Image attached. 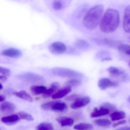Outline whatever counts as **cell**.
I'll use <instances>...</instances> for the list:
<instances>
[{"label":"cell","instance_id":"obj_33","mask_svg":"<svg viewBox=\"0 0 130 130\" xmlns=\"http://www.w3.org/2000/svg\"><path fill=\"white\" fill-rule=\"evenodd\" d=\"M111 60V58H110V57H107L106 58H104V59H102V61H110Z\"/></svg>","mask_w":130,"mask_h":130},{"label":"cell","instance_id":"obj_37","mask_svg":"<svg viewBox=\"0 0 130 130\" xmlns=\"http://www.w3.org/2000/svg\"><path fill=\"white\" fill-rule=\"evenodd\" d=\"M125 52H126V54L127 55H130V49L127 50V51H126Z\"/></svg>","mask_w":130,"mask_h":130},{"label":"cell","instance_id":"obj_9","mask_svg":"<svg viewBox=\"0 0 130 130\" xmlns=\"http://www.w3.org/2000/svg\"><path fill=\"white\" fill-rule=\"evenodd\" d=\"M123 26L125 32L130 33V5L125 8Z\"/></svg>","mask_w":130,"mask_h":130},{"label":"cell","instance_id":"obj_21","mask_svg":"<svg viewBox=\"0 0 130 130\" xmlns=\"http://www.w3.org/2000/svg\"><path fill=\"white\" fill-rule=\"evenodd\" d=\"M94 123L99 126L102 127H108L111 124V122L110 120L106 119H100L95 120Z\"/></svg>","mask_w":130,"mask_h":130},{"label":"cell","instance_id":"obj_10","mask_svg":"<svg viewBox=\"0 0 130 130\" xmlns=\"http://www.w3.org/2000/svg\"><path fill=\"white\" fill-rule=\"evenodd\" d=\"M72 0H55L53 3V8L56 10L64 9L71 3Z\"/></svg>","mask_w":130,"mask_h":130},{"label":"cell","instance_id":"obj_32","mask_svg":"<svg viewBox=\"0 0 130 130\" xmlns=\"http://www.w3.org/2000/svg\"><path fill=\"white\" fill-rule=\"evenodd\" d=\"M126 120L121 121H119V122L114 124L113 125V126L114 127H117L120 125H123L126 124Z\"/></svg>","mask_w":130,"mask_h":130},{"label":"cell","instance_id":"obj_11","mask_svg":"<svg viewBox=\"0 0 130 130\" xmlns=\"http://www.w3.org/2000/svg\"><path fill=\"white\" fill-rule=\"evenodd\" d=\"M15 105L11 102H3L0 105V110L3 113H10L15 110Z\"/></svg>","mask_w":130,"mask_h":130},{"label":"cell","instance_id":"obj_40","mask_svg":"<svg viewBox=\"0 0 130 130\" xmlns=\"http://www.w3.org/2000/svg\"><path fill=\"white\" fill-rule=\"evenodd\" d=\"M129 64H130V63H129Z\"/></svg>","mask_w":130,"mask_h":130},{"label":"cell","instance_id":"obj_26","mask_svg":"<svg viewBox=\"0 0 130 130\" xmlns=\"http://www.w3.org/2000/svg\"><path fill=\"white\" fill-rule=\"evenodd\" d=\"M18 115L20 119L23 120H26L29 121H32L34 120L32 115L24 111H21L18 113Z\"/></svg>","mask_w":130,"mask_h":130},{"label":"cell","instance_id":"obj_18","mask_svg":"<svg viewBox=\"0 0 130 130\" xmlns=\"http://www.w3.org/2000/svg\"><path fill=\"white\" fill-rule=\"evenodd\" d=\"M13 94L17 97L24 100L29 102H32L33 99L32 97L25 91H21L19 92H13Z\"/></svg>","mask_w":130,"mask_h":130},{"label":"cell","instance_id":"obj_39","mask_svg":"<svg viewBox=\"0 0 130 130\" xmlns=\"http://www.w3.org/2000/svg\"><path fill=\"white\" fill-rule=\"evenodd\" d=\"M2 88H3V86L2 85V84H0V90L2 89Z\"/></svg>","mask_w":130,"mask_h":130},{"label":"cell","instance_id":"obj_13","mask_svg":"<svg viewBox=\"0 0 130 130\" xmlns=\"http://www.w3.org/2000/svg\"><path fill=\"white\" fill-rule=\"evenodd\" d=\"M110 111L104 106H102L99 109L95 108L91 114V118H96L108 114Z\"/></svg>","mask_w":130,"mask_h":130},{"label":"cell","instance_id":"obj_38","mask_svg":"<svg viewBox=\"0 0 130 130\" xmlns=\"http://www.w3.org/2000/svg\"><path fill=\"white\" fill-rule=\"evenodd\" d=\"M127 101H128L129 103H130V96L128 98H127Z\"/></svg>","mask_w":130,"mask_h":130},{"label":"cell","instance_id":"obj_1","mask_svg":"<svg viewBox=\"0 0 130 130\" xmlns=\"http://www.w3.org/2000/svg\"><path fill=\"white\" fill-rule=\"evenodd\" d=\"M120 16L119 11L115 9H107L102 17L100 23V30L106 33L114 32L119 26Z\"/></svg>","mask_w":130,"mask_h":130},{"label":"cell","instance_id":"obj_6","mask_svg":"<svg viewBox=\"0 0 130 130\" xmlns=\"http://www.w3.org/2000/svg\"><path fill=\"white\" fill-rule=\"evenodd\" d=\"M50 52L56 55L62 54L66 51L67 47L63 43L57 42L53 43L49 47Z\"/></svg>","mask_w":130,"mask_h":130},{"label":"cell","instance_id":"obj_7","mask_svg":"<svg viewBox=\"0 0 130 130\" xmlns=\"http://www.w3.org/2000/svg\"><path fill=\"white\" fill-rule=\"evenodd\" d=\"M98 86L102 90H106L110 88H115L118 85L117 82L113 81L107 78H103L98 82Z\"/></svg>","mask_w":130,"mask_h":130},{"label":"cell","instance_id":"obj_19","mask_svg":"<svg viewBox=\"0 0 130 130\" xmlns=\"http://www.w3.org/2000/svg\"><path fill=\"white\" fill-rule=\"evenodd\" d=\"M46 88L42 85H33L30 88L31 92L34 95L43 94L46 90Z\"/></svg>","mask_w":130,"mask_h":130},{"label":"cell","instance_id":"obj_15","mask_svg":"<svg viewBox=\"0 0 130 130\" xmlns=\"http://www.w3.org/2000/svg\"><path fill=\"white\" fill-rule=\"evenodd\" d=\"M56 121L62 127L71 126L74 123L73 119L69 117H59L57 118Z\"/></svg>","mask_w":130,"mask_h":130},{"label":"cell","instance_id":"obj_4","mask_svg":"<svg viewBox=\"0 0 130 130\" xmlns=\"http://www.w3.org/2000/svg\"><path fill=\"white\" fill-rule=\"evenodd\" d=\"M41 108L44 110L64 112L67 110L68 107L66 104L62 102H50L43 104Z\"/></svg>","mask_w":130,"mask_h":130},{"label":"cell","instance_id":"obj_25","mask_svg":"<svg viewBox=\"0 0 130 130\" xmlns=\"http://www.w3.org/2000/svg\"><path fill=\"white\" fill-rule=\"evenodd\" d=\"M107 70L110 74L115 76H120L124 73V71L122 70L113 66L109 67Z\"/></svg>","mask_w":130,"mask_h":130},{"label":"cell","instance_id":"obj_8","mask_svg":"<svg viewBox=\"0 0 130 130\" xmlns=\"http://www.w3.org/2000/svg\"><path fill=\"white\" fill-rule=\"evenodd\" d=\"M91 99L89 97H80L76 99L71 105V107L73 109H77L83 107L90 103Z\"/></svg>","mask_w":130,"mask_h":130},{"label":"cell","instance_id":"obj_20","mask_svg":"<svg viewBox=\"0 0 130 130\" xmlns=\"http://www.w3.org/2000/svg\"><path fill=\"white\" fill-rule=\"evenodd\" d=\"M126 113L123 111H115L110 115V117L113 121H118L124 119L126 117Z\"/></svg>","mask_w":130,"mask_h":130},{"label":"cell","instance_id":"obj_5","mask_svg":"<svg viewBox=\"0 0 130 130\" xmlns=\"http://www.w3.org/2000/svg\"><path fill=\"white\" fill-rule=\"evenodd\" d=\"M18 78L23 81L30 82H40L44 81V78L40 75L31 73L21 74L18 76Z\"/></svg>","mask_w":130,"mask_h":130},{"label":"cell","instance_id":"obj_23","mask_svg":"<svg viewBox=\"0 0 130 130\" xmlns=\"http://www.w3.org/2000/svg\"><path fill=\"white\" fill-rule=\"evenodd\" d=\"M93 128V126L91 124L87 123H81L75 125L74 127V129L76 130H91Z\"/></svg>","mask_w":130,"mask_h":130},{"label":"cell","instance_id":"obj_35","mask_svg":"<svg viewBox=\"0 0 130 130\" xmlns=\"http://www.w3.org/2000/svg\"><path fill=\"white\" fill-rule=\"evenodd\" d=\"M7 79V78L6 77L2 76H0V80L2 81H5Z\"/></svg>","mask_w":130,"mask_h":130},{"label":"cell","instance_id":"obj_22","mask_svg":"<svg viewBox=\"0 0 130 130\" xmlns=\"http://www.w3.org/2000/svg\"><path fill=\"white\" fill-rule=\"evenodd\" d=\"M75 46L79 49L86 50L89 47V44L87 41L83 40H78L76 41Z\"/></svg>","mask_w":130,"mask_h":130},{"label":"cell","instance_id":"obj_36","mask_svg":"<svg viewBox=\"0 0 130 130\" xmlns=\"http://www.w3.org/2000/svg\"><path fill=\"white\" fill-rule=\"evenodd\" d=\"M5 99V97L2 95H0V102H3Z\"/></svg>","mask_w":130,"mask_h":130},{"label":"cell","instance_id":"obj_29","mask_svg":"<svg viewBox=\"0 0 130 130\" xmlns=\"http://www.w3.org/2000/svg\"><path fill=\"white\" fill-rule=\"evenodd\" d=\"M129 49H130V46L128 44H121L118 46V49L121 52H126Z\"/></svg>","mask_w":130,"mask_h":130},{"label":"cell","instance_id":"obj_12","mask_svg":"<svg viewBox=\"0 0 130 130\" xmlns=\"http://www.w3.org/2000/svg\"><path fill=\"white\" fill-rule=\"evenodd\" d=\"M72 91V89L70 86L67 85L61 89L59 90L56 93L53 94L52 96L53 99H59L64 97L66 96L68 94L70 93Z\"/></svg>","mask_w":130,"mask_h":130},{"label":"cell","instance_id":"obj_31","mask_svg":"<svg viewBox=\"0 0 130 130\" xmlns=\"http://www.w3.org/2000/svg\"><path fill=\"white\" fill-rule=\"evenodd\" d=\"M79 97H80L78 95L73 94L67 97L66 100L68 101H75V100H76V99H78Z\"/></svg>","mask_w":130,"mask_h":130},{"label":"cell","instance_id":"obj_17","mask_svg":"<svg viewBox=\"0 0 130 130\" xmlns=\"http://www.w3.org/2000/svg\"><path fill=\"white\" fill-rule=\"evenodd\" d=\"M20 117L18 115H13L7 117H4L1 119L2 121L5 124L12 125L19 122L20 120Z\"/></svg>","mask_w":130,"mask_h":130},{"label":"cell","instance_id":"obj_41","mask_svg":"<svg viewBox=\"0 0 130 130\" xmlns=\"http://www.w3.org/2000/svg\"></svg>","mask_w":130,"mask_h":130},{"label":"cell","instance_id":"obj_34","mask_svg":"<svg viewBox=\"0 0 130 130\" xmlns=\"http://www.w3.org/2000/svg\"><path fill=\"white\" fill-rule=\"evenodd\" d=\"M118 130H130V127H122V128H120V129H118Z\"/></svg>","mask_w":130,"mask_h":130},{"label":"cell","instance_id":"obj_28","mask_svg":"<svg viewBox=\"0 0 130 130\" xmlns=\"http://www.w3.org/2000/svg\"><path fill=\"white\" fill-rule=\"evenodd\" d=\"M0 73L6 76H10L11 75V71L8 69L0 66Z\"/></svg>","mask_w":130,"mask_h":130},{"label":"cell","instance_id":"obj_30","mask_svg":"<svg viewBox=\"0 0 130 130\" xmlns=\"http://www.w3.org/2000/svg\"><path fill=\"white\" fill-rule=\"evenodd\" d=\"M102 106L108 109L110 111H113L114 110H115L116 109V107L114 105L109 103H104V104H103Z\"/></svg>","mask_w":130,"mask_h":130},{"label":"cell","instance_id":"obj_14","mask_svg":"<svg viewBox=\"0 0 130 130\" xmlns=\"http://www.w3.org/2000/svg\"><path fill=\"white\" fill-rule=\"evenodd\" d=\"M2 55L11 58H18L21 55V53L20 50L17 49L10 48L3 50Z\"/></svg>","mask_w":130,"mask_h":130},{"label":"cell","instance_id":"obj_2","mask_svg":"<svg viewBox=\"0 0 130 130\" xmlns=\"http://www.w3.org/2000/svg\"><path fill=\"white\" fill-rule=\"evenodd\" d=\"M104 10V6L102 4L91 8L83 18V23L84 27L89 30L95 29L101 23Z\"/></svg>","mask_w":130,"mask_h":130},{"label":"cell","instance_id":"obj_27","mask_svg":"<svg viewBox=\"0 0 130 130\" xmlns=\"http://www.w3.org/2000/svg\"><path fill=\"white\" fill-rule=\"evenodd\" d=\"M82 81L78 78H72L67 82V85L71 86H76L80 85Z\"/></svg>","mask_w":130,"mask_h":130},{"label":"cell","instance_id":"obj_24","mask_svg":"<svg viewBox=\"0 0 130 130\" xmlns=\"http://www.w3.org/2000/svg\"><path fill=\"white\" fill-rule=\"evenodd\" d=\"M36 129L38 130H52L54 129V127L52 124L50 123L43 122L37 126Z\"/></svg>","mask_w":130,"mask_h":130},{"label":"cell","instance_id":"obj_3","mask_svg":"<svg viewBox=\"0 0 130 130\" xmlns=\"http://www.w3.org/2000/svg\"><path fill=\"white\" fill-rule=\"evenodd\" d=\"M53 75L62 78H79L83 77V75L80 73L72 69L66 68L56 67L51 70Z\"/></svg>","mask_w":130,"mask_h":130},{"label":"cell","instance_id":"obj_16","mask_svg":"<svg viewBox=\"0 0 130 130\" xmlns=\"http://www.w3.org/2000/svg\"><path fill=\"white\" fill-rule=\"evenodd\" d=\"M59 86V84L58 82H54L52 83L50 88L48 89H46L45 92L43 93V97L44 98H46L52 96L53 94L58 90Z\"/></svg>","mask_w":130,"mask_h":130}]
</instances>
